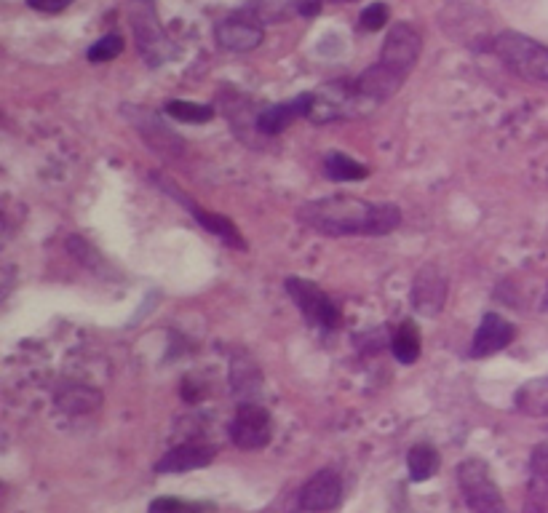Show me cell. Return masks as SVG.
I'll return each instance as SVG.
<instances>
[{
  "label": "cell",
  "instance_id": "cell-1",
  "mask_svg": "<svg viewBox=\"0 0 548 513\" xmlns=\"http://www.w3.org/2000/svg\"><path fill=\"white\" fill-rule=\"evenodd\" d=\"M297 220L321 236H388L401 225L399 206L364 198L332 196L297 206Z\"/></svg>",
  "mask_w": 548,
  "mask_h": 513
},
{
  "label": "cell",
  "instance_id": "cell-2",
  "mask_svg": "<svg viewBox=\"0 0 548 513\" xmlns=\"http://www.w3.org/2000/svg\"><path fill=\"white\" fill-rule=\"evenodd\" d=\"M490 49L516 75H522L527 81L548 83V49L540 46L538 41H532L522 33H514V30H503V33L492 38Z\"/></svg>",
  "mask_w": 548,
  "mask_h": 513
},
{
  "label": "cell",
  "instance_id": "cell-3",
  "mask_svg": "<svg viewBox=\"0 0 548 513\" xmlns=\"http://www.w3.org/2000/svg\"><path fill=\"white\" fill-rule=\"evenodd\" d=\"M129 22L137 49L150 67H161L166 59H172L174 49L166 38L164 25L158 22L153 0H129Z\"/></svg>",
  "mask_w": 548,
  "mask_h": 513
},
{
  "label": "cell",
  "instance_id": "cell-4",
  "mask_svg": "<svg viewBox=\"0 0 548 513\" xmlns=\"http://www.w3.org/2000/svg\"><path fill=\"white\" fill-rule=\"evenodd\" d=\"M375 107L361 97L353 81H332L313 91V107L308 118L313 123H335L348 121V118H359V115L372 113Z\"/></svg>",
  "mask_w": 548,
  "mask_h": 513
},
{
  "label": "cell",
  "instance_id": "cell-5",
  "mask_svg": "<svg viewBox=\"0 0 548 513\" xmlns=\"http://www.w3.org/2000/svg\"><path fill=\"white\" fill-rule=\"evenodd\" d=\"M458 484L471 513H508L500 487L492 479L490 465L482 457H468L458 465Z\"/></svg>",
  "mask_w": 548,
  "mask_h": 513
},
{
  "label": "cell",
  "instance_id": "cell-6",
  "mask_svg": "<svg viewBox=\"0 0 548 513\" xmlns=\"http://www.w3.org/2000/svg\"><path fill=\"white\" fill-rule=\"evenodd\" d=\"M287 292L295 300V305L303 310V316L308 324L319 326V329H337L343 324V313L335 305V300L329 297L321 286H316L308 278L289 276Z\"/></svg>",
  "mask_w": 548,
  "mask_h": 513
},
{
  "label": "cell",
  "instance_id": "cell-7",
  "mask_svg": "<svg viewBox=\"0 0 548 513\" xmlns=\"http://www.w3.org/2000/svg\"><path fill=\"white\" fill-rule=\"evenodd\" d=\"M420 51H423V38L412 25L407 22H399V25H393L385 35L383 49H380V65L388 67L391 73H396L404 81L415 65H418Z\"/></svg>",
  "mask_w": 548,
  "mask_h": 513
},
{
  "label": "cell",
  "instance_id": "cell-8",
  "mask_svg": "<svg viewBox=\"0 0 548 513\" xmlns=\"http://www.w3.org/2000/svg\"><path fill=\"white\" fill-rule=\"evenodd\" d=\"M273 436V423H270L268 409L257 401H241L236 415L230 420V439L238 449L254 452V449L268 447Z\"/></svg>",
  "mask_w": 548,
  "mask_h": 513
},
{
  "label": "cell",
  "instance_id": "cell-9",
  "mask_svg": "<svg viewBox=\"0 0 548 513\" xmlns=\"http://www.w3.org/2000/svg\"><path fill=\"white\" fill-rule=\"evenodd\" d=\"M340 503H343V479L332 468L313 473L297 495V508L303 513H329L340 508Z\"/></svg>",
  "mask_w": 548,
  "mask_h": 513
},
{
  "label": "cell",
  "instance_id": "cell-10",
  "mask_svg": "<svg viewBox=\"0 0 548 513\" xmlns=\"http://www.w3.org/2000/svg\"><path fill=\"white\" fill-rule=\"evenodd\" d=\"M447 292H450V281L444 276V270L439 265H423L412 281V308L418 310L420 316H439L447 302Z\"/></svg>",
  "mask_w": 548,
  "mask_h": 513
},
{
  "label": "cell",
  "instance_id": "cell-11",
  "mask_svg": "<svg viewBox=\"0 0 548 513\" xmlns=\"http://www.w3.org/2000/svg\"><path fill=\"white\" fill-rule=\"evenodd\" d=\"M324 0H254L252 6H246L244 11H238L241 17L252 19V22H284L289 17H305L311 19L321 14Z\"/></svg>",
  "mask_w": 548,
  "mask_h": 513
},
{
  "label": "cell",
  "instance_id": "cell-12",
  "mask_svg": "<svg viewBox=\"0 0 548 513\" xmlns=\"http://www.w3.org/2000/svg\"><path fill=\"white\" fill-rule=\"evenodd\" d=\"M514 334L516 329L511 321H506V318L498 316V313H487V316L482 318L479 329H476L468 353H471V359H487V356H495V353H500L503 348L511 345Z\"/></svg>",
  "mask_w": 548,
  "mask_h": 513
},
{
  "label": "cell",
  "instance_id": "cell-13",
  "mask_svg": "<svg viewBox=\"0 0 548 513\" xmlns=\"http://www.w3.org/2000/svg\"><path fill=\"white\" fill-rule=\"evenodd\" d=\"M217 449L212 444H206L201 439H188L172 447L161 460L156 463V473H188L196 468H206L212 463Z\"/></svg>",
  "mask_w": 548,
  "mask_h": 513
},
{
  "label": "cell",
  "instance_id": "cell-14",
  "mask_svg": "<svg viewBox=\"0 0 548 513\" xmlns=\"http://www.w3.org/2000/svg\"><path fill=\"white\" fill-rule=\"evenodd\" d=\"M313 107V91H305L300 97L289 99V102H279V105L265 107L260 115H257V129L262 134H281L287 131L297 118H308Z\"/></svg>",
  "mask_w": 548,
  "mask_h": 513
},
{
  "label": "cell",
  "instance_id": "cell-15",
  "mask_svg": "<svg viewBox=\"0 0 548 513\" xmlns=\"http://www.w3.org/2000/svg\"><path fill=\"white\" fill-rule=\"evenodd\" d=\"M214 41L225 51H252L265 41V33L257 22L236 14V17L222 19L220 25L214 27Z\"/></svg>",
  "mask_w": 548,
  "mask_h": 513
},
{
  "label": "cell",
  "instance_id": "cell-16",
  "mask_svg": "<svg viewBox=\"0 0 548 513\" xmlns=\"http://www.w3.org/2000/svg\"><path fill=\"white\" fill-rule=\"evenodd\" d=\"M524 513H548V444H538L530 452V484Z\"/></svg>",
  "mask_w": 548,
  "mask_h": 513
},
{
  "label": "cell",
  "instance_id": "cell-17",
  "mask_svg": "<svg viewBox=\"0 0 548 513\" xmlns=\"http://www.w3.org/2000/svg\"><path fill=\"white\" fill-rule=\"evenodd\" d=\"M353 83H356V89H359L361 97L367 99L372 107H377V105H383L385 99H391L404 81H401L396 73H391L388 67L375 62V65L367 67V70H364V73H361Z\"/></svg>",
  "mask_w": 548,
  "mask_h": 513
},
{
  "label": "cell",
  "instance_id": "cell-18",
  "mask_svg": "<svg viewBox=\"0 0 548 513\" xmlns=\"http://www.w3.org/2000/svg\"><path fill=\"white\" fill-rule=\"evenodd\" d=\"M102 404V393L94 391L91 385L81 383H62L57 391V407L67 415H86Z\"/></svg>",
  "mask_w": 548,
  "mask_h": 513
},
{
  "label": "cell",
  "instance_id": "cell-19",
  "mask_svg": "<svg viewBox=\"0 0 548 513\" xmlns=\"http://www.w3.org/2000/svg\"><path fill=\"white\" fill-rule=\"evenodd\" d=\"M131 121L137 123V129L142 131V137L148 139V145L156 147L158 153H180L182 150V139L177 137V134H172V131H166V126L158 121L156 115L131 110Z\"/></svg>",
  "mask_w": 548,
  "mask_h": 513
},
{
  "label": "cell",
  "instance_id": "cell-20",
  "mask_svg": "<svg viewBox=\"0 0 548 513\" xmlns=\"http://www.w3.org/2000/svg\"><path fill=\"white\" fill-rule=\"evenodd\" d=\"M514 404L527 417H548V375L524 383L516 391Z\"/></svg>",
  "mask_w": 548,
  "mask_h": 513
},
{
  "label": "cell",
  "instance_id": "cell-21",
  "mask_svg": "<svg viewBox=\"0 0 548 513\" xmlns=\"http://www.w3.org/2000/svg\"><path fill=\"white\" fill-rule=\"evenodd\" d=\"M185 204L190 206V212H193V217H196L201 225H204L212 236L222 238L225 244L233 246V249H246L244 238H241V233H238V228L233 225V222L228 220V217H222V214H214V212H206V209H201V206L190 204V201H185Z\"/></svg>",
  "mask_w": 548,
  "mask_h": 513
},
{
  "label": "cell",
  "instance_id": "cell-22",
  "mask_svg": "<svg viewBox=\"0 0 548 513\" xmlns=\"http://www.w3.org/2000/svg\"><path fill=\"white\" fill-rule=\"evenodd\" d=\"M439 465H442V457H439L436 447H431V444H415L407 452V468L412 481L434 479L436 473H439Z\"/></svg>",
  "mask_w": 548,
  "mask_h": 513
},
{
  "label": "cell",
  "instance_id": "cell-23",
  "mask_svg": "<svg viewBox=\"0 0 548 513\" xmlns=\"http://www.w3.org/2000/svg\"><path fill=\"white\" fill-rule=\"evenodd\" d=\"M324 174L332 182H359L367 180L369 169L364 163L353 161L351 155L345 153H329L324 161Z\"/></svg>",
  "mask_w": 548,
  "mask_h": 513
},
{
  "label": "cell",
  "instance_id": "cell-24",
  "mask_svg": "<svg viewBox=\"0 0 548 513\" xmlns=\"http://www.w3.org/2000/svg\"><path fill=\"white\" fill-rule=\"evenodd\" d=\"M391 348L396 361H401V364H415V361L420 359V334L418 329H415V324L404 321V324L396 329V334H393Z\"/></svg>",
  "mask_w": 548,
  "mask_h": 513
},
{
  "label": "cell",
  "instance_id": "cell-25",
  "mask_svg": "<svg viewBox=\"0 0 548 513\" xmlns=\"http://www.w3.org/2000/svg\"><path fill=\"white\" fill-rule=\"evenodd\" d=\"M230 383H233V393H238L244 399L246 393L260 391V369L254 361L233 359V369H230Z\"/></svg>",
  "mask_w": 548,
  "mask_h": 513
},
{
  "label": "cell",
  "instance_id": "cell-26",
  "mask_svg": "<svg viewBox=\"0 0 548 513\" xmlns=\"http://www.w3.org/2000/svg\"><path fill=\"white\" fill-rule=\"evenodd\" d=\"M166 115L180 123H209L214 118L212 105H201V102H182L174 99L166 105Z\"/></svg>",
  "mask_w": 548,
  "mask_h": 513
},
{
  "label": "cell",
  "instance_id": "cell-27",
  "mask_svg": "<svg viewBox=\"0 0 548 513\" xmlns=\"http://www.w3.org/2000/svg\"><path fill=\"white\" fill-rule=\"evenodd\" d=\"M121 51H123L121 35H105V38H99L97 43H91V49L86 51V59L94 62V65H105V62H113L115 57H121Z\"/></svg>",
  "mask_w": 548,
  "mask_h": 513
},
{
  "label": "cell",
  "instance_id": "cell-28",
  "mask_svg": "<svg viewBox=\"0 0 548 513\" xmlns=\"http://www.w3.org/2000/svg\"><path fill=\"white\" fill-rule=\"evenodd\" d=\"M148 513H206V505L180 500V497H156L148 505Z\"/></svg>",
  "mask_w": 548,
  "mask_h": 513
},
{
  "label": "cell",
  "instance_id": "cell-29",
  "mask_svg": "<svg viewBox=\"0 0 548 513\" xmlns=\"http://www.w3.org/2000/svg\"><path fill=\"white\" fill-rule=\"evenodd\" d=\"M388 17H391V9H388L385 3H369L367 9L361 11L359 27L361 30H367V33H377V30H383Z\"/></svg>",
  "mask_w": 548,
  "mask_h": 513
},
{
  "label": "cell",
  "instance_id": "cell-30",
  "mask_svg": "<svg viewBox=\"0 0 548 513\" xmlns=\"http://www.w3.org/2000/svg\"><path fill=\"white\" fill-rule=\"evenodd\" d=\"M27 6L41 14H62L73 6V0H27Z\"/></svg>",
  "mask_w": 548,
  "mask_h": 513
},
{
  "label": "cell",
  "instance_id": "cell-31",
  "mask_svg": "<svg viewBox=\"0 0 548 513\" xmlns=\"http://www.w3.org/2000/svg\"><path fill=\"white\" fill-rule=\"evenodd\" d=\"M543 310H548V292H546V297H543Z\"/></svg>",
  "mask_w": 548,
  "mask_h": 513
},
{
  "label": "cell",
  "instance_id": "cell-32",
  "mask_svg": "<svg viewBox=\"0 0 548 513\" xmlns=\"http://www.w3.org/2000/svg\"><path fill=\"white\" fill-rule=\"evenodd\" d=\"M335 3H353V0H335Z\"/></svg>",
  "mask_w": 548,
  "mask_h": 513
}]
</instances>
